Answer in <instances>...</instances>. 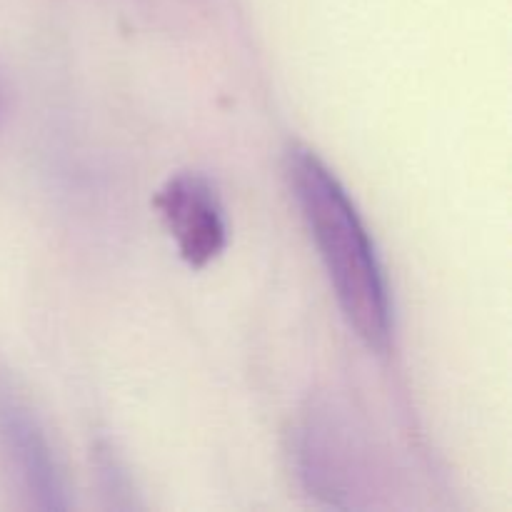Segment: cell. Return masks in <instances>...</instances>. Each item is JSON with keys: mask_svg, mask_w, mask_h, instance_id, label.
Returning a JSON list of instances; mask_svg holds the SVG:
<instances>
[{"mask_svg": "<svg viewBox=\"0 0 512 512\" xmlns=\"http://www.w3.org/2000/svg\"><path fill=\"white\" fill-rule=\"evenodd\" d=\"M285 173L345 320L368 348L388 350V283L358 208L328 165L305 145H290Z\"/></svg>", "mask_w": 512, "mask_h": 512, "instance_id": "6da1fadb", "label": "cell"}, {"mask_svg": "<svg viewBox=\"0 0 512 512\" xmlns=\"http://www.w3.org/2000/svg\"><path fill=\"white\" fill-rule=\"evenodd\" d=\"M153 205L158 208L170 238L175 240L180 258L190 268H205L228 245L223 203L215 185L205 175H173L155 193Z\"/></svg>", "mask_w": 512, "mask_h": 512, "instance_id": "7a4b0ae2", "label": "cell"}, {"mask_svg": "<svg viewBox=\"0 0 512 512\" xmlns=\"http://www.w3.org/2000/svg\"><path fill=\"white\" fill-rule=\"evenodd\" d=\"M5 438H8V450L18 465L23 468V475L28 478L30 488H35L43 495L58 493V485H55L53 470H50L48 460V448L43 445V440L38 438V433L33 430L30 420L25 415H20V410L5 408Z\"/></svg>", "mask_w": 512, "mask_h": 512, "instance_id": "3957f363", "label": "cell"}, {"mask_svg": "<svg viewBox=\"0 0 512 512\" xmlns=\"http://www.w3.org/2000/svg\"><path fill=\"white\" fill-rule=\"evenodd\" d=\"M5 103H8V90H5L3 75H0V120H3L5 115Z\"/></svg>", "mask_w": 512, "mask_h": 512, "instance_id": "277c9868", "label": "cell"}]
</instances>
